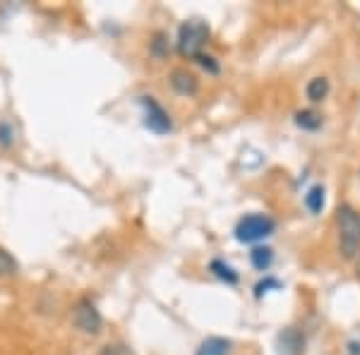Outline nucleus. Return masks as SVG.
<instances>
[{"label": "nucleus", "mask_w": 360, "mask_h": 355, "mask_svg": "<svg viewBox=\"0 0 360 355\" xmlns=\"http://www.w3.org/2000/svg\"><path fill=\"white\" fill-rule=\"evenodd\" d=\"M339 226V252L344 259H356L360 252V214L351 205H341L336 212Z\"/></svg>", "instance_id": "f257e3e1"}, {"label": "nucleus", "mask_w": 360, "mask_h": 355, "mask_svg": "<svg viewBox=\"0 0 360 355\" xmlns=\"http://www.w3.org/2000/svg\"><path fill=\"white\" fill-rule=\"evenodd\" d=\"M212 29L202 20H188L178 32V53L188 60H197L205 53V46L209 44Z\"/></svg>", "instance_id": "f03ea898"}, {"label": "nucleus", "mask_w": 360, "mask_h": 355, "mask_svg": "<svg viewBox=\"0 0 360 355\" xmlns=\"http://www.w3.org/2000/svg\"><path fill=\"white\" fill-rule=\"evenodd\" d=\"M276 231V221L266 214H248L238 221L236 226V240L238 243H259L269 238Z\"/></svg>", "instance_id": "7ed1b4c3"}, {"label": "nucleus", "mask_w": 360, "mask_h": 355, "mask_svg": "<svg viewBox=\"0 0 360 355\" xmlns=\"http://www.w3.org/2000/svg\"><path fill=\"white\" fill-rule=\"evenodd\" d=\"M72 324H75V329H79L82 334H89V336H96L98 331H101L103 317H101V312L96 310L94 300L82 298V300L75 302V307H72Z\"/></svg>", "instance_id": "20e7f679"}, {"label": "nucleus", "mask_w": 360, "mask_h": 355, "mask_svg": "<svg viewBox=\"0 0 360 355\" xmlns=\"http://www.w3.org/2000/svg\"><path fill=\"white\" fill-rule=\"evenodd\" d=\"M142 108H144V125L156 135H168L173 130V120L168 115V110L156 101L154 96H142Z\"/></svg>", "instance_id": "39448f33"}, {"label": "nucleus", "mask_w": 360, "mask_h": 355, "mask_svg": "<svg viewBox=\"0 0 360 355\" xmlns=\"http://www.w3.org/2000/svg\"><path fill=\"white\" fill-rule=\"evenodd\" d=\"M276 348H278V355H303V351H305L303 331L295 329V327H286L283 331H278Z\"/></svg>", "instance_id": "423d86ee"}, {"label": "nucleus", "mask_w": 360, "mask_h": 355, "mask_svg": "<svg viewBox=\"0 0 360 355\" xmlns=\"http://www.w3.org/2000/svg\"><path fill=\"white\" fill-rule=\"evenodd\" d=\"M168 82H171V89L180 96H195L197 91H200V79H197L193 72H188L185 67L173 70Z\"/></svg>", "instance_id": "0eeeda50"}, {"label": "nucleus", "mask_w": 360, "mask_h": 355, "mask_svg": "<svg viewBox=\"0 0 360 355\" xmlns=\"http://www.w3.org/2000/svg\"><path fill=\"white\" fill-rule=\"evenodd\" d=\"M231 351H233V343L229 339H224V336H209L197 348V355H231Z\"/></svg>", "instance_id": "6e6552de"}, {"label": "nucleus", "mask_w": 360, "mask_h": 355, "mask_svg": "<svg viewBox=\"0 0 360 355\" xmlns=\"http://www.w3.org/2000/svg\"><path fill=\"white\" fill-rule=\"evenodd\" d=\"M209 271H212L214 276L219 278V281L229 283V286H236V283L240 281V273H238L231 264H226L224 259H212V264H209Z\"/></svg>", "instance_id": "1a4fd4ad"}, {"label": "nucleus", "mask_w": 360, "mask_h": 355, "mask_svg": "<svg viewBox=\"0 0 360 355\" xmlns=\"http://www.w3.org/2000/svg\"><path fill=\"white\" fill-rule=\"evenodd\" d=\"M322 123H324V118L312 108H305V110H298V113H295V125H298L300 130H305V132L319 130Z\"/></svg>", "instance_id": "9d476101"}, {"label": "nucleus", "mask_w": 360, "mask_h": 355, "mask_svg": "<svg viewBox=\"0 0 360 355\" xmlns=\"http://www.w3.org/2000/svg\"><path fill=\"white\" fill-rule=\"evenodd\" d=\"M250 262L257 271H266L271 264H274V250L266 247V245H257L250 252Z\"/></svg>", "instance_id": "9b49d317"}, {"label": "nucleus", "mask_w": 360, "mask_h": 355, "mask_svg": "<svg viewBox=\"0 0 360 355\" xmlns=\"http://www.w3.org/2000/svg\"><path fill=\"white\" fill-rule=\"evenodd\" d=\"M305 94L307 98H310L312 103H319V101H324L329 94V79L327 77H315V79H310L305 86Z\"/></svg>", "instance_id": "f8f14e48"}, {"label": "nucleus", "mask_w": 360, "mask_h": 355, "mask_svg": "<svg viewBox=\"0 0 360 355\" xmlns=\"http://www.w3.org/2000/svg\"><path fill=\"white\" fill-rule=\"evenodd\" d=\"M305 207H307V212H310V214H322V209H324V188H322V185H315V188L307 190Z\"/></svg>", "instance_id": "ddd939ff"}, {"label": "nucleus", "mask_w": 360, "mask_h": 355, "mask_svg": "<svg viewBox=\"0 0 360 355\" xmlns=\"http://www.w3.org/2000/svg\"><path fill=\"white\" fill-rule=\"evenodd\" d=\"M149 51H152L154 58H159V60H164L171 53V44H168V34L166 32H156L152 37V44H149Z\"/></svg>", "instance_id": "4468645a"}, {"label": "nucleus", "mask_w": 360, "mask_h": 355, "mask_svg": "<svg viewBox=\"0 0 360 355\" xmlns=\"http://www.w3.org/2000/svg\"><path fill=\"white\" fill-rule=\"evenodd\" d=\"M17 269H20V264H17V259H15L13 254H10L5 247H0V278H5V276H15Z\"/></svg>", "instance_id": "2eb2a0df"}, {"label": "nucleus", "mask_w": 360, "mask_h": 355, "mask_svg": "<svg viewBox=\"0 0 360 355\" xmlns=\"http://www.w3.org/2000/svg\"><path fill=\"white\" fill-rule=\"evenodd\" d=\"M98 355H135V353H132V348L127 346V343L115 341V343H106V346L98 351Z\"/></svg>", "instance_id": "dca6fc26"}, {"label": "nucleus", "mask_w": 360, "mask_h": 355, "mask_svg": "<svg viewBox=\"0 0 360 355\" xmlns=\"http://www.w3.org/2000/svg\"><path fill=\"white\" fill-rule=\"evenodd\" d=\"M197 63H200V67L205 70V72H209V75H219V72H221V65H219V60L214 56L202 53L200 58H197Z\"/></svg>", "instance_id": "f3484780"}, {"label": "nucleus", "mask_w": 360, "mask_h": 355, "mask_svg": "<svg viewBox=\"0 0 360 355\" xmlns=\"http://www.w3.org/2000/svg\"><path fill=\"white\" fill-rule=\"evenodd\" d=\"M15 142V130L10 123H5V120H0V147H13Z\"/></svg>", "instance_id": "a211bd4d"}, {"label": "nucleus", "mask_w": 360, "mask_h": 355, "mask_svg": "<svg viewBox=\"0 0 360 355\" xmlns=\"http://www.w3.org/2000/svg\"><path fill=\"white\" fill-rule=\"evenodd\" d=\"M269 288H281V283H278L276 278H264V281H259L257 286H255V295H257V298H262Z\"/></svg>", "instance_id": "6ab92c4d"}]
</instances>
